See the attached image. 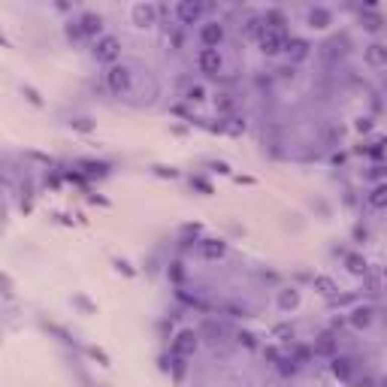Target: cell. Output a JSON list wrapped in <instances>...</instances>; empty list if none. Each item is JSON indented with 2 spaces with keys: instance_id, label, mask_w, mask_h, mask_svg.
Returning a JSON list of instances; mask_svg holds the SVG:
<instances>
[{
  "instance_id": "obj_22",
  "label": "cell",
  "mask_w": 387,
  "mask_h": 387,
  "mask_svg": "<svg viewBox=\"0 0 387 387\" xmlns=\"http://www.w3.org/2000/svg\"><path fill=\"white\" fill-rule=\"evenodd\" d=\"M366 27H369V30H378V27H381V18L369 15V18H366Z\"/></svg>"
},
{
  "instance_id": "obj_6",
  "label": "cell",
  "mask_w": 387,
  "mask_h": 387,
  "mask_svg": "<svg viewBox=\"0 0 387 387\" xmlns=\"http://www.w3.org/2000/svg\"><path fill=\"white\" fill-rule=\"evenodd\" d=\"M203 42H206V48H215L221 39H224V27L218 24V21H209V24H203Z\"/></svg>"
},
{
  "instance_id": "obj_28",
  "label": "cell",
  "mask_w": 387,
  "mask_h": 387,
  "mask_svg": "<svg viewBox=\"0 0 387 387\" xmlns=\"http://www.w3.org/2000/svg\"><path fill=\"white\" fill-rule=\"evenodd\" d=\"M381 387H387V381H384V384H381Z\"/></svg>"
},
{
  "instance_id": "obj_25",
  "label": "cell",
  "mask_w": 387,
  "mask_h": 387,
  "mask_svg": "<svg viewBox=\"0 0 387 387\" xmlns=\"http://www.w3.org/2000/svg\"><path fill=\"white\" fill-rule=\"evenodd\" d=\"M369 127H372V121H369V118H363V121H357V130H360V133H366Z\"/></svg>"
},
{
  "instance_id": "obj_9",
  "label": "cell",
  "mask_w": 387,
  "mask_h": 387,
  "mask_svg": "<svg viewBox=\"0 0 387 387\" xmlns=\"http://www.w3.org/2000/svg\"><path fill=\"white\" fill-rule=\"evenodd\" d=\"M194 348H197V336L194 333H179V339H176V351L179 354H194Z\"/></svg>"
},
{
  "instance_id": "obj_18",
  "label": "cell",
  "mask_w": 387,
  "mask_h": 387,
  "mask_svg": "<svg viewBox=\"0 0 387 387\" xmlns=\"http://www.w3.org/2000/svg\"><path fill=\"white\" fill-rule=\"evenodd\" d=\"M348 269L360 275V272L366 269V260H363V257H357V254H351V257H348Z\"/></svg>"
},
{
  "instance_id": "obj_16",
  "label": "cell",
  "mask_w": 387,
  "mask_h": 387,
  "mask_svg": "<svg viewBox=\"0 0 387 387\" xmlns=\"http://www.w3.org/2000/svg\"><path fill=\"white\" fill-rule=\"evenodd\" d=\"M133 15H136V21H139L142 27L154 21V9H151V6H136V9H133Z\"/></svg>"
},
{
  "instance_id": "obj_12",
  "label": "cell",
  "mask_w": 387,
  "mask_h": 387,
  "mask_svg": "<svg viewBox=\"0 0 387 387\" xmlns=\"http://www.w3.org/2000/svg\"><path fill=\"white\" fill-rule=\"evenodd\" d=\"M369 321H372V309H354L351 312V324L354 327H369Z\"/></svg>"
},
{
  "instance_id": "obj_21",
  "label": "cell",
  "mask_w": 387,
  "mask_h": 387,
  "mask_svg": "<svg viewBox=\"0 0 387 387\" xmlns=\"http://www.w3.org/2000/svg\"><path fill=\"white\" fill-rule=\"evenodd\" d=\"M285 375H291V372H297V366H294V360H282V366H279Z\"/></svg>"
},
{
  "instance_id": "obj_1",
  "label": "cell",
  "mask_w": 387,
  "mask_h": 387,
  "mask_svg": "<svg viewBox=\"0 0 387 387\" xmlns=\"http://www.w3.org/2000/svg\"><path fill=\"white\" fill-rule=\"evenodd\" d=\"M197 64H200V70L206 76H218L221 73V54H218V48H203L200 58H197Z\"/></svg>"
},
{
  "instance_id": "obj_2",
  "label": "cell",
  "mask_w": 387,
  "mask_h": 387,
  "mask_svg": "<svg viewBox=\"0 0 387 387\" xmlns=\"http://www.w3.org/2000/svg\"><path fill=\"white\" fill-rule=\"evenodd\" d=\"M106 82H109V88H112L115 94H121V91L130 88V70H127V67H112V70L106 73Z\"/></svg>"
},
{
  "instance_id": "obj_24",
  "label": "cell",
  "mask_w": 387,
  "mask_h": 387,
  "mask_svg": "<svg viewBox=\"0 0 387 387\" xmlns=\"http://www.w3.org/2000/svg\"><path fill=\"white\" fill-rule=\"evenodd\" d=\"M218 106H221V109H230V106H233V97H230V94H221Z\"/></svg>"
},
{
  "instance_id": "obj_11",
  "label": "cell",
  "mask_w": 387,
  "mask_h": 387,
  "mask_svg": "<svg viewBox=\"0 0 387 387\" xmlns=\"http://www.w3.org/2000/svg\"><path fill=\"white\" fill-rule=\"evenodd\" d=\"M309 24L312 27H327L330 24V12L327 9H312L309 12Z\"/></svg>"
},
{
  "instance_id": "obj_15",
  "label": "cell",
  "mask_w": 387,
  "mask_h": 387,
  "mask_svg": "<svg viewBox=\"0 0 387 387\" xmlns=\"http://www.w3.org/2000/svg\"><path fill=\"white\" fill-rule=\"evenodd\" d=\"M366 58H369V64H384L387 61V48L384 45H369V51H366Z\"/></svg>"
},
{
  "instance_id": "obj_10",
  "label": "cell",
  "mask_w": 387,
  "mask_h": 387,
  "mask_svg": "<svg viewBox=\"0 0 387 387\" xmlns=\"http://www.w3.org/2000/svg\"><path fill=\"white\" fill-rule=\"evenodd\" d=\"M333 375L336 378H351V360L348 357H336L333 360Z\"/></svg>"
},
{
  "instance_id": "obj_20",
  "label": "cell",
  "mask_w": 387,
  "mask_h": 387,
  "mask_svg": "<svg viewBox=\"0 0 387 387\" xmlns=\"http://www.w3.org/2000/svg\"><path fill=\"white\" fill-rule=\"evenodd\" d=\"M282 306H297V294H282Z\"/></svg>"
},
{
  "instance_id": "obj_23",
  "label": "cell",
  "mask_w": 387,
  "mask_h": 387,
  "mask_svg": "<svg viewBox=\"0 0 387 387\" xmlns=\"http://www.w3.org/2000/svg\"><path fill=\"white\" fill-rule=\"evenodd\" d=\"M188 97H191V100H203V88H200V85H194V88L188 91Z\"/></svg>"
},
{
  "instance_id": "obj_27",
  "label": "cell",
  "mask_w": 387,
  "mask_h": 387,
  "mask_svg": "<svg viewBox=\"0 0 387 387\" xmlns=\"http://www.w3.org/2000/svg\"><path fill=\"white\" fill-rule=\"evenodd\" d=\"M194 185H197V188H200V191H206V194H209V191H212V188H209V185H206V182H203V179H194Z\"/></svg>"
},
{
  "instance_id": "obj_4",
  "label": "cell",
  "mask_w": 387,
  "mask_h": 387,
  "mask_svg": "<svg viewBox=\"0 0 387 387\" xmlns=\"http://www.w3.org/2000/svg\"><path fill=\"white\" fill-rule=\"evenodd\" d=\"M282 48H285L282 33H275V30H263V33H260V51H263V54H279Z\"/></svg>"
},
{
  "instance_id": "obj_3",
  "label": "cell",
  "mask_w": 387,
  "mask_h": 387,
  "mask_svg": "<svg viewBox=\"0 0 387 387\" xmlns=\"http://www.w3.org/2000/svg\"><path fill=\"white\" fill-rule=\"evenodd\" d=\"M118 39L115 36H103V39H97V45H94V54H97V61H115L118 58Z\"/></svg>"
},
{
  "instance_id": "obj_7",
  "label": "cell",
  "mask_w": 387,
  "mask_h": 387,
  "mask_svg": "<svg viewBox=\"0 0 387 387\" xmlns=\"http://www.w3.org/2000/svg\"><path fill=\"white\" fill-rule=\"evenodd\" d=\"M309 48H312V45H309L306 39H300V36L285 42V51L291 54V61H303V58H309Z\"/></svg>"
},
{
  "instance_id": "obj_19",
  "label": "cell",
  "mask_w": 387,
  "mask_h": 387,
  "mask_svg": "<svg viewBox=\"0 0 387 387\" xmlns=\"http://www.w3.org/2000/svg\"><path fill=\"white\" fill-rule=\"evenodd\" d=\"M315 288H318L321 294H333V282H330V279H315Z\"/></svg>"
},
{
  "instance_id": "obj_17",
  "label": "cell",
  "mask_w": 387,
  "mask_h": 387,
  "mask_svg": "<svg viewBox=\"0 0 387 387\" xmlns=\"http://www.w3.org/2000/svg\"><path fill=\"white\" fill-rule=\"evenodd\" d=\"M266 24H269V30H275V33H282V24H285V15H282L279 9H269V12H266Z\"/></svg>"
},
{
  "instance_id": "obj_5",
  "label": "cell",
  "mask_w": 387,
  "mask_h": 387,
  "mask_svg": "<svg viewBox=\"0 0 387 387\" xmlns=\"http://www.w3.org/2000/svg\"><path fill=\"white\" fill-rule=\"evenodd\" d=\"M200 15H203V3H194V0H185V3H179V18H182L185 24H194V21H200Z\"/></svg>"
},
{
  "instance_id": "obj_13",
  "label": "cell",
  "mask_w": 387,
  "mask_h": 387,
  "mask_svg": "<svg viewBox=\"0 0 387 387\" xmlns=\"http://www.w3.org/2000/svg\"><path fill=\"white\" fill-rule=\"evenodd\" d=\"M203 254H206V257H221V254H224V242L206 239V242H203Z\"/></svg>"
},
{
  "instance_id": "obj_8",
  "label": "cell",
  "mask_w": 387,
  "mask_h": 387,
  "mask_svg": "<svg viewBox=\"0 0 387 387\" xmlns=\"http://www.w3.org/2000/svg\"><path fill=\"white\" fill-rule=\"evenodd\" d=\"M79 27H82V33H85V36H94V33H100L103 18H100V15H94V12H88V15H82Z\"/></svg>"
},
{
  "instance_id": "obj_26",
  "label": "cell",
  "mask_w": 387,
  "mask_h": 387,
  "mask_svg": "<svg viewBox=\"0 0 387 387\" xmlns=\"http://www.w3.org/2000/svg\"><path fill=\"white\" fill-rule=\"evenodd\" d=\"M333 348V339L330 336H321V351H330Z\"/></svg>"
},
{
  "instance_id": "obj_14",
  "label": "cell",
  "mask_w": 387,
  "mask_h": 387,
  "mask_svg": "<svg viewBox=\"0 0 387 387\" xmlns=\"http://www.w3.org/2000/svg\"><path fill=\"white\" fill-rule=\"evenodd\" d=\"M369 203H372L375 209H384L387 206V185H378V188L369 194Z\"/></svg>"
}]
</instances>
